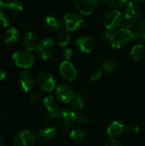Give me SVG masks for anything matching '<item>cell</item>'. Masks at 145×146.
Returning a JSON list of instances; mask_svg holds the SVG:
<instances>
[{
    "label": "cell",
    "mask_w": 145,
    "mask_h": 146,
    "mask_svg": "<svg viewBox=\"0 0 145 146\" xmlns=\"http://www.w3.org/2000/svg\"><path fill=\"white\" fill-rule=\"evenodd\" d=\"M70 105H71L72 110H73L75 113L82 112L83 109H84V99H83L82 96L80 94L77 93L76 96L74 97V98L71 101Z\"/></svg>",
    "instance_id": "d4e9b609"
},
{
    "label": "cell",
    "mask_w": 145,
    "mask_h": 146,
    "mask_svg": "<svg viewBox=\"0 0 145 146\" xmlns=\"http://www.w3.org/2000/svg\"><path fill=\"white\" fill-rule=\"evenodd\" d=\"M56 131L53 127L46 126V127H41L38 131L37 136L40 141L47 142V141H50L52 139H54V137L56 136Z\"/></svg>",
    "instance_id": "ac0fdd59"
},
{
    "label": "cell",
    "mask_w": 145,
    "mask_h": 146,
    "mask_svg": "<svg viewBox=\"0 0 145 146\" xmlns=\"http://www.w3.org/2000/svg\"><path fill=\"white\" fill-rule=\"evenodd\" d=\"M3 8H4V1L0 0V10H3Z\"/></svg>",
    "instance_id": "74e56055"
},
{
    "label": "cell",
    "mask_w": 145,
    "mask_h": 146,
    "mask_svg": "<svg viewBox=\"0 0 145 146\" xmlns=\"http://www.w3.org/2000/svg\"><path fill=\"white\" fill-rule=\"evenodd\" d=\"M76 114H77V117H76V121L77 122H79L81 125H86V124L90 123V121H91L90 118L86 115H85L83 113V111L79 112V113H76Z\"/></svg>",
    "instance_id": "4dcf8cb0"
},
{
    "label": "cell",
    "mask_w": 145,
    "mask_h": 146,
    "mask_svg": "<svg viewBox=\"0 0 145 146\" xmlns=\"http://www.w3.org/2000/svg\"><path fill=\"white\" fill-rule=\"evenodd\" d=\"M5 143H4V139L0 135V146H4Z\"/></svg>",
    "instance_id": "8d00e7d4"
},
{
    "label": "cell",
    "mask_w": 145,
    "mask_h": 146,
    "mask_svg": "<svg viewBox=\"0 0 145 146\" xmlns=\"http://www.w3.org/2000/svg\"><path fill=\"white\" fill-rule=\"evenodd\" d=\"M70 34H69V32L68 30H63V31H61L57 35H56V44L59 45V46H62V47H65L67 46L69 42H70Z\"/></svg>",
    "instance_id": "484cf974"
},
{
    "label": "cell",
    "mask_w": 145,
    "mask_h": 146,
    "mask_svg": "<svg viewBox=\"0 0 145 146\" xmlns=\"http://www.w3.org/2000/svg\"><path fill=\"white\" fill-rule=\"evenodd\" d=\"M38 44L37 35L32 32H26L23 38V47L26 50H34Z\"/></svg>",
    "instance_id": "2e32d148"
},
{
    "label": "cell",
    "mask_w": 145,
    "mask_h": 146,
    "mask_svg": "<svg viewBox=\"0 0 145 146\" xmlns=\"http://www.w3.org/2000/svg\"><path fill=\"white\" fill-rule=\"evenodd\" d=\"M105 4L112 9H118L126 4L128 0H103Z\"/></svg>",
    "instance_id": "83f0119b"
},
{
    "label": "cell",
    "mask_w": 145,
    "mask_h": 146,
    "mask_svg": "<svg viewBox=\"0 0 145 146\" xmlns=\"http://www.w3.org/2000/svg\"><path fill=\"white\" fill-rule=\"evenodd\" d=\"M73 50L68 47L64 48L62 51V56L64 58L65 61H69V59H71V57L73 56Z\"/></svg>",
    "instance_id": "1f68e13d"
},
{
    "label": "cell",
    "mask_w": 145,
    "mask_h": 146,
    "mask_svg": "<svg viewBox=\"0 0 145 146\" xmlns=\"http://www.w3.org/2000/svg\"><path fill=\"white\" fill-rule=\"evenodd\" d=\"M142 11L137 3L128 1L124 7V23L122 27L131 29L141 17Z\"/></svg>",
    "instance_id": "7a4b0ae2"
},
{
    "label": "cell",
    "mask_w": 145,
    "mask_h": 146,
    "mask_svg": "<svg viewBox=\"0 0 145 146\" xmlns=\"http://www.w3.org/2000/svg\"><path fill=\"white\" fill-rule=\"evenodd\" d=\"M126 130V127L124 124L118 121H112L107 127V135L110 139H115L119 136H121Z\"/></svg>",
    "instance_id": "9a60e30c"
},
{
    "label": "cell",
    "mask_w": 145,
    "mask_h": 146,
    "mask_svg": "<svg viewBox=\"0 0 145 146\" xmlns=\"http://www.w3.org/2000/svg\"><path fill=\"white\" fill-rule=\"evenodd\" d=\"M37 80L41 91L44 92H50L56 87L55 78L48 71H41L38 74Z\"/></svg>",
    "instance_id": "ba28073f"
},
{
    "label": "cell",
    "mask_w": 145,
    "mask_h": 146,
    "mask_svg": "<svg viewBox=\"0 0 145 146\" xmlns=\"http://www.w3.org/2000/svg\"><path fill=\"white\" fill-rule=\"evenodd\" d=\"M128 1H132V2H134V3H143V2H145V0H128Z\"/></svg>",
    "instance_id": "f35d334b"
},
{
    "label": "cell",
    "mask_w": 145,
    "mask_h": 146,
    "mask_svg": "<svg viewBox=\"0 0 145 146\" xmlns=\"http://www.w3.org/2000/svg\"><path fill=\"white\" fill-rule=\"evenodd\" d=\"M38 57L42 60H48L52 57L56 52V44L52 38H47L38 42L34 50Z\"/></svg>",
    "instance_id": "277c9868"
},
{
    "label": "cell",
    "mask_w": 145,
    "mask_h": 146,
    "mask_svg": "<svg viewBox=\"0 0 145 146\" xmlns=\"http://www.w3.org/2000/svg\"><path fill=\"white\" fill-rule=\"evenodd\" d=\"M12 61L16 67L27 69L33 66L35 62V56L30 50H18L13 53Z\"/></svg>",
    "instance_id": "3957f363"
},
{
    "label": "cell",
    "mask_w": 145,
    "mask_h": 146,
    "mask_svg": "<svg viewBox=\"0 0 145 146\" xmlns=\"http://www.w3.org/2000/svg\"><path fill=\"white\" fill-rule=\"evenodd\" d=\"M17 84L21 91L25 92H28L33 88L35 80L32 74L30 72L26 70H22L18 74Z\"/></svg>",
    "instance_id": "30bf717a"
},
{
    "label": "cell",
    "mask_w": 145,
    "mask_h": 146,
    "mask_svg": "<svg viewBox=\"0 0 145 146\" xmlns=\"http://www.w3.org/2000/svg\"><path fill=\"white\" fill-rule=\"evenodd\" d=\"M139 127L137 125H131V126H128L125 132L128 135V136H131V137H134V136H137L138 133H139Z\"/></svg>",
    "instance_id": "f546056e"
},
{
    "label": "cell",
    "mask_w": 145,
    "mask_h": 146,
    "mask_svg": "<svg viewBox=\"0 0 145 146\" xmlns=\"http://www.w3.org/2000/svg\"><path fill=\"white\" fill-rule=\"evenodd\" d=\"M118 67H119L118 63L115 60H112V59L107 60L103 63V70L106 73H108V74H113V73H115L118 69Z\"/></svg>",
    "instance_id": "4316f807"
},
{
    "label": "cell",
    "mask_w": 145,
    "mask_h": 146,
    "mask_svg": "<svg viewBox=\"0 0 145 146\" xmlns=\"http://www.w3.org/2000/svg\"><path fill=\"white\" fill-rule=\"evenodd\" d=\"M43 104L46 111L51 115H57L59 111L58 104L53 96H47L43 99Z\"/></svg>",
    "instance_id": "e0dca14e"
},
{
    "label": "cell",
    "mask_w": 145,
    "mask_h": 146,
    "mask_svg": "<svg viewBox=\"0 0 145 146\" xmlns=\"http://www.w3.org/2000/svg\"><path fill=\"white\" fill-rule=\"evenodd\" d=\"M18 39H19V31L15 27H11L6 30L3 36V43L6 45L9 46L14 45L17 43Z\"/></svg>",
    "instance_id": "d6986e66"
},
{
    "label": "cell",
    "mask_w": 145,
    "mask_h": 146,
    "mask_svg": "<svg viewBox=\"0 0 145 146\" xmlns=\"http://www.w3.org/2000/svg\"><path fill=\"white\" fill-rule=\"evenodd\" d=\"M59 73L68 81H73L77 78V70L69 61L62 62L59 66Z\"/></svg>",
    "instance_id": "5bb4252c"
},
{
    "label": "cell",
    "mask_w": 145,
    "mask_h": 146,
    "mask_svg": "<svg viewBox=\"0 0 145 146\" xmlns=\"http://www.w3.org/2000/svg\"><path fill=\"white\" fill-rule=\"evenodd\" d=\"M144 48L143 44H137L131 50V56L137 62L142 61L144 56Z\"/></svg>",
    "instance_id": "cb8c5ba5"
},
{
    "label": "cell",
    "mask_w": 145,
    "mask_h": 146,
    "mask_svg": "<svg viewBox=\"0 0 145 146\" xmlns=\"http://www.w3.org/2000/svg\"><path fill=\"white\" fill-rule=\"evenodd\" d=\"M135 38L136 37L131 29L121 27L113 33L109 42L114 49H121L132 42Z\"/></svg>",
    "instance_id": "6da1fadb"
},
{
    "label": "cell",
    "mask_w": 145,
    "mask_h": 146,
    "mask_svg": "<svg viewBox=\"0 0 145 146\" xmlns=\"http://www.w3.org/2000/svg\"><path fill=\"white\" fill-rule=\"evenodd\" d=\"M124 23V16L122 14L117 10L113 9L106 14L103 20V24L105 27V29L115 32L120 27L123 26Z\"/></svg>",
    "instance_id": "5b68a950"
},
{
    "label": "cell",
    "mask_w": 145,
    "mask_h": 146,
    "mask_svg": "<svg viewBox=\"0 0 145 146\" xmlns=\"http://www.w3.org/2000/svg\"><path fill=\"white\" fill-rule=\"evenodd\" d=\"M76 117L77 114L73 110H63L56 115L58 124L64 129H69L73 127L76 122Z\"/></svg>",
    "instance_id": "9c48e42d"
},
{
    "label": "cell",
    "mask_w": 145,
    "mask_h": 146,
    "mask_svg": "<svg viewBox=\"0 0 145 146\" xmlns=\"http://www.w3.org/2000/svg\"><path fill=\"white\" fill-rule=\"evenodd\" d=\"M87 134L85 130L81 128H74L70 133V138L76 143H82L86 139Z\"/></svg>",
    "instance_id": "603a6c76"
},
{
    "label": "cell",
    "mask_w": 145,
    "mask_h": 146,
    "mask_svg": "<svg viewBox=\"0 0 145 146\" xmlns=\"http://www.w3.org/2000/svg\"><path fill=\"white\" fill-rule=\"evenodd\" d=\"M42 97V93L39 91H35L30 95V102L31 103H36L38 102Z\"/></svg>",
    "instance_id": "836d02e7"
},
{
    "label": "cell",
    "mask_w": 145,
    "mask_h": 146,
    "mask_svg": "<svg viewBox=\"0 0 145 146\" xmlns=\"http://www.w3.org/2000/svg\"><path fill=\"white\" fill-rule=\"evenodd\" d=\"M4 8L11 14L16 15L22 11L23 3L21 0H5Z\"/></svg>",
    "instance_id": "ffe728a7"
},
{
    "label": "cell",
    "mask_w": 145,
    "mask_h": 146,
    "mask_svg": "<svg viewBox=\"0 0 145 146\" xmlns=\"http://www.w3.org/2000/svg\"><path fill=\"white\" fill-rule=\"evenodd\" d=\"M6 77V73L3 69L0 68V81H2L3 80H4Z\"/></svg>",
    "instance_id": "d590c367"
},
{
    "label": "cell",
    "mask_w": 145,
    "mask_h": 146,
    "mask_svg": "<svg viewBox=\"0 0 145 146\" xmlns=\"http://www.w3.org/2000/svg\"><path fill=\"white\" fill-rule=\"evenodd\" d=\"M102 76H103V70L96 69L91 73V74L90 76V79H91V81H97V80H99L101 79Z\"/></svg>",
    "instance_id": "d6a6232c"
},
{
    "label": "cell",
    "mask_w": 145,
    "mask_h": 146,
    "mask_svg": "<svg viewBox=\"0 0 145 146\" xmlns=\"http://www.w3.org/2000/svg\"><path fill=\"white\" fill-rule=\"evenodd\" d=\"M75 45L80 51L84 53H91L96 48V41L91 36L83 35L76 39Z\"/></svg>",
    "instance_id": "4fadbf2b"
},
{
    "label": "cell",
    "mask_w": 145,
    "mask_h": 146,
    "mask_svg": "<svg viewBox=\"0 0 145 146\" xmlns=\"http://www.w3.org/2000/svg\"><path fill=\"white\" fill-rule=\"evenodd\" d=\"M44 24L49 29L56 31L62 27V21L59 17L56 15H47L44 18Z\"/></svg>",
    "instance_id": "44dd1931"
},
{
    "label": "cell",
    "mask_w": 145,
    "mask_h": 146,
    "mask_svg": "<svg viewBox=\"0 0 145 146\" xmlns=\"http://www.w3.org/2000/svg\"><path fill=\"white\" fill-rule=\"evenodd\" d=\"M103 146H122V145L120 141L116 140L115 139H111L110 140L107 141Z\"/></svg>",
    "instance_id": "e575fe53"
},
{
    "label": "cell",
    "mask_w": 145,
    "mask_h": 146,
    "mask_svg": "<svg viewBox=\"0 0 145 146\" xmlns=\"http://www.w3.org/2000/svg\"><path fill=\"white\" fill-rule=\"evenodd\" d=\"M76 92L68 85L62 84L58 86L56 89V98L62 103L70 104L71 101L76 96Z\"/></svg>",
    "instance_id": "8fae6325"
},
{
    "label": "cell",
    "mask_w": 145,
    "mask_h": 146,
    "mask_svg": "<svg viewBox=\"0 0 145 146\" xmlns=\"http://www.w3.org/2000/svg\"><path fill=\"white\" fill-rule=\"evenodd\" d=\"M9 26V17L8 14L3 10H0V27H8Z\"/></svg>",
    "instance_id": "f1b7e54d"
},
{
    "label": "cell",
    "mask_w": 145,
    "mask_h": 146,
    "mask_svg": "<svg viewBox=\"0 0 145 146\" xmlns=\"http://www.w3.org/2000/svg\"><path fill=\"white\" fill-rule=\"evenodd\" d=\"M78 12L83 15H91L97 5L98 0H73Z\"/></svg>",
    "instance_id": "7c38bea8"
},
{
    "label": "cell",
    "mask_w": 145,
    "mask_h": 146,
    "mask_svg": "<svg viewBox=\"0 0 145 146\" xmlns=\"http://www.w3.org/2000/svg\"><path fill=\"white\" fill-rule=\"evenodd\" d=\"M63 24L66 30L68 32H73L79 29L84 25V18L81 14L76 12L68 13L63 17Z\"/></svg>",
    "instance_id": "52a82bcc"
},
{
    "label": "cell",
    "mask_w": 145,
    "mask_h": 146,
    "mask_svg": "<svg viewBox=\"0 0 145 146\" xmlns=\"http://www.w3.org/2000/svg\"><path fill=\"white\" fill-rule=\"evenodd\" d=\"M35 143L36 136L28 129H21L14 136V146H34Z\"/></svg>",
    "instance_id": "8992f818"
},
{
    "label": "cell",
    "mask_w": 145,
    "mask_h": 146,
    "mask_svg": "<svg viewBox=\"0 0 145 146\" xmlns=\"http://www.w3.org/2000/svg\"><path fill=\"white\" fill-rule=\"evenodd\" d=\"M133 33L136 38L145 39V18L140 20L133 27Z\"/></svg>",
    "instance_id": "7402d4cb"
}]
</instances>
